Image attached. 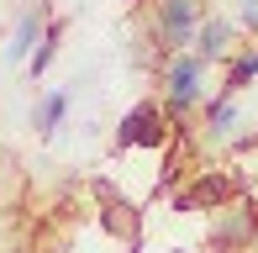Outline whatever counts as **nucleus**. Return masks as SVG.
I'll use <instances>...</instances> for the list:
<instances>
[{"label": "nucleus", "instance_id": "1", "mask_svg": "<svg viewBox=\"0 0 258 253\" xmlns=\"http://www.w3.org/2000/svg\"><path fill=\"white\" fill-rule=\"evenodd\" d=\"M242 190L248 185H242L237 174H227V169H201L190 185L174 195V211H221V206H227L232 195H242Z\"/></svg>", "mask_w": 258, "mask_h": 253}, {"label": "nucleus", "instance_id": "2", "mask_svg": "<svg viewBox=\"0 0 258 253\" xmlns=\"http://www.w3.org/2000/svg\"><path fill=\"white\" fill-rule=\"evenodd\" d=\"M201 0H158V21H153V37L163 53H174L179 58L184 42H195V32H201Z\"/></svg>", "mask_w": 258, "mask_h": 253}, {"label": "nucleus", "instance_id": "3", "mask_svg": "<svg viewBox=\"0 0 258 253\" xmlns=\"http://www.w3.org/2000/svg\"><path fill=\"white\" fill-rule=\"evenodd\" d=\"M169 143V116L158 100H137L116 126V148H163Z\"/></svg>", "mask_w": 258, "mask_h": 253}, {"label": "nucleus", "instance_id": "4", "mask_svg": "<svg viewBox=\"0 0 258 253\" xmlns=\"http://www.w3.org/2000/svg\"><path fill=\"white\" fill-rule=\"evenodd\" d=\"M201 58L195 53H179V58H169V69H163V90H169V106H163V116L179 121L190 106H201Z\"/></svg>", "mask_w": 258, "mask_h": 253}, {"label": "nucleus", "instance_id": "5", "mask_svg": "<svg viewBox=\"0 0 258 253\" xmlns=\"http://www.w3.org/2000/svg\"><path fill=\"white\" fill-rule=\"evenodd\" d=\"M258 237V206L242 201L237 211H227L216 227H211V253H248Z\"/></svg>", "mask_w": 258, "mask_h": 253}, {"label": "nucleus", "instance_id": "6", "mask_svg": "<svg viewBox=\"0 0 258 253\" xmlns=\"http://www.w3.org/2000/svg\"><path fill=\"white\" fill-rule=\"evenodd\" d=\"M227 53H232V27H227L221 16L201 21V32H195V58L211 64V58H227Z\"/></svg>", "mask_w": 258, "mask_h": 253}, {"label": "nucleus", "instance_id": "7", "mask_svg": "<svg viewBox=\"0 0 258 253\" xmlns=\"http://www.w3.org/2000/svg\"><path fill=\"white\" fill-rule=\"evenodd\" d=\"M232 126H237V100L216 95L206 106V137H211V143H232Z\"/></svg>", "mask_w": 258, "mask_h": 253}, {"label": "nucleus", "instance_id": "8", "mask_svg": "<svg viewBox=\"0 0 258 253\" xmlns=\"http://www.w3.org/2000/svg\"><path fill=\"white\" fill-rule=\"evenodd\" d=\"M42 21H48V0H37V6H32L27 16L16 21V42H11V58H27V53H32V42H37Z\"/></svg>", "mask_w": 258, "mask_h": 253}, {"label": "nucleus", "instance_id": "9", "mask_svg": "<svg viewBox=\"0 0 258 253\" xmlns=\"http://www.w3.org/2000/svg\"><path fill=\"white\" fill-rule=\"evenodd\" d=\"M248 79H258V48H253V53H237V58H232L221 95H237V90H248Z\"/></svg>", "mask_w": 258, "mask_h": 253}, {"label": "nucleus", "instance_id": "10", "mask_svg": "<svg viewBox=\"0 0 258 253\" xmlns=\"http://www.w3.org/2000/svg\"><path fill=\"white\" fill-rule=\"evenodd\" d=\"M58 42H63V21H48V32H42V42H37V53H32V74H48V64H53V53H58Z\"/></svg>", "mask_w": 258, "mask_h": 253}, {"label": "nucleus", "instance_id": "11", "mask_svg": "<svg viewBox=\"0 0 258 253\" xmlns=\"http://www.w3.org/2000/svg\"><path fill=\"white\" fill-rule=\"evenodd\" d=\"M63 111H69V95H42V106L32 111V121H37V132L48 137L58 121H63Z\"/></svg>", "mask_w": 258, "mask_h": 253}, {"label": "nucleus", "instance_id": "12", "mask_svg": "<svg viewBox=\"0 0 258 253\" xmlns=\"http://www.w3.org/2000/svg\"><path fill=\"white\" fill-rule=\"evenodd\" d=\"M242 27L258 32V0H242Z\"/></svg>", "mask_w": 258, "mask_h": 253}]
</instances>
